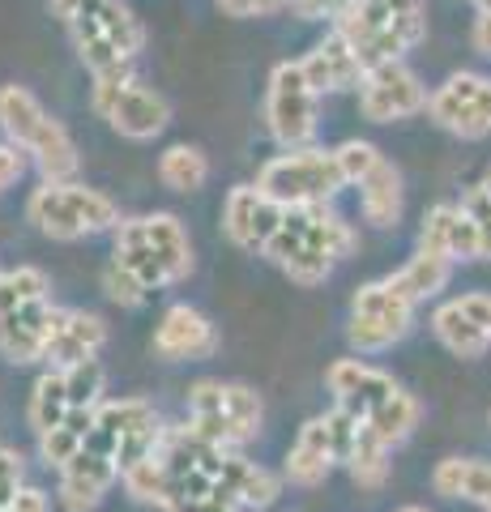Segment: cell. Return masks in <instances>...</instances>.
I'll return each instance as SVG.
<instances>
[{
  "instance_id": "obj_1",
  "label": "cell",
  "mask_w": 491,
  "mask_h": 512,
  "mask_svg": "<svg viewBox=\"0 0 491 512\" xmlns=\"http://www.w3.org/2000/svg\"><path fill=\"white\" fill-rule=\"evenodd\" d=\"M334 30L368 73L380 64H398L410 47L423 43L427 9L423 0H351L334 18Z\"/></svg>"
},
{
  "instance_id": "obj_2",
  "label": "cell",
  "mask_w": 491,
  "mask_h": 512,
  "mask_svg": "<svg viewBox=\"0 0 491 512\" xmlns=\"http://www.w3.org/2000/svg\"><path fill=\"white\" fill-rule=\"evenodd\" d=\"M0 133L9 137V146H18L30 163L43 171V180H73L82 167L77 141L69 128L60 124L26 86H0Z\"/></svg>"
},
{
  "instance_id": "obj_3",
  "label": "cell",
  "mask_w": 491,
  "mask_h": 512,
  "mask_svg": "<svg viewBox=\"0 0 491 512\" xmlns=\"http://www.w3.org/2000/svg\"><path fill=\"white\" fill-rule=\"evenodd\" d=\"M26 218L47 239H86L120 227V205L99 188H86L77 180H43L26 201Z\"/></svg>"
},
{
  "instance_id": "obj_4",
  "label": "cell",
  "mask_w": 491,
  "mask_h": 512,
  "mask_svg": "<svg viewBox=\"0 0 491 512\" xmlns=\"http://www.w3.org/2000/svg\"><path fill=\"white\" fill-rule=\"evenodd\" d=\"M73 47L94 77H120L133 69L137 52L146 47V26L124 0H103L90 13H82L73 26Z\"/></svg>"
},
{
  "instance_id": "obj_5",
  "label": "cell",
  "mask_w": 491,
  "mask_h": 512,
  "mask_svg": "<svg viewBox=\"0 0 491 512\" xmlns=\"http://www.w3.org/2000/svg\"><path fill=\"white\" fill-rule=\"evenodd\" d=\"M261 419H265L261 393H252L248 384L197 380L188 389V427L210 444H223V448L244 444L261 431Z\"/></svg>"
},
{
  "instance_id": "obj_6",
  "label": "cell",
  "mask_w": 491,
  "mask_h": 512,
  "mask_svg": "<svg viewBox=\"0 0 491 512\" xmlns=\"http://www.w3.org/2000/svg\"><path fill=\"white\" fill-rule=\"evenodd\" d=\"M257 188L265 197H274L282 210H295V205H329L346 188V175L334 150L308 146L269 158L257 175Z\"/></svg>"
},
{
  "instance_id": "obj_7",
  "label": "cell",
  "mask_w": 491,
  "mask_h": 512,
  "mask_svg": "<svg viewBox=\"0 0 491 512\" xmlns=\"http://www.w3.org/2000/svg\"><path fill=\"white\" fill-rule=\"evenodd\" d=\"M265 124L278 146L287 150H308L321 124V94L308 86L304 64L282 60L269 73V94H265Z\"/></svg>"
},
{
  "instance_id": "obj_8",
  "label": "cell",
  "mask_w": 491,
  "mask_h": 512,
  "mask_svg": "<svg viewBox=\"0 0 491 512\" xmlns=\"http://www.w3.org/2000/svg\"><path fill=\"white\" fill-rule=\"evenodd\" d=\"M94 111L129 141H150L171 124V107L158 90L141 86L133 73L120 77H94V94H90Z\"/></svg>"
},
{
  "instance_id": "obj_9",
  "label": "cell",
  "mask_w": 491,
  "mask_h": 512,
  "mask_svg": "<svg viewBox=\"0 0 491 512\" xmlns=\"http://www.w3.org/2000/svg\"><path fill=\"white\" fill-rule=\"evenodd\" d=\"M427 120L462 141H479L491 133V77L453 73L427 94Z\"/></svg>"
},
{
  "instance_id": "obj_10",
  "label": "cell",
  "mask_w": 491,
  "mask_h": 512,
  "mask_svg": "<svg viewBox=\"0 0 491 512\" xmlns=\"http://www.w3.org/2000/svg\"><path fill=\"white\" fill-rule=\"evenodd\" d=\"M359 111L372 124H393V120H410L427 111V86L419 82L406 64H380L368 69L359 82Z\"/></svg>"
},
{
  "instance_id": "obj_11",
  "label": "cell",
  "mask_w": 491,
  "mask_h": 512,
  "mask_svg": "<svg viewBox=\"0 0 491 512\" xmlns=\"http://www.w3.org/2000/svg\"><path fill=\"white\" fill-rule=\"evenodd\" d=\"M282 218H287V210L274 197H265L257 184H235L223 201V231L244 252H265L269 239L278 235Z\"/></svg>"
},
{
  "instance_id": "obj_12",
  "label": "cell",
  "mask_w": 491,
  "mask_h": 512,
  "mask_svg": "<svg viewBox=\"0 0 491 512\" xmlns=\"http://www.w3.org/2000/svg\"><path fill=\"white\" fill-rule=\"evenodd\" d=\"M60 325H65V308H52L47 299L0 316V355L9 363H39L52 350Z\"/></svg>"
},
{
  "instance_id": "obj_13",
  "label": "cell",
  "mask_w": 491,
  "mask_h": 512,
  "mask_svg": "<svg viewBox=\"0 0 491 512\" xmlns=\"http://www.w3.org/2000/svg\"><path fill=\"white\" fill-rule=\"evenodd\" d=\"M214 350H218V329L210 325V316H201L188 303H176V308L163 312L154 329V355L180 363V359H210Z\"/></svg>"
},
{
  "instance_id": "obj_14",
  "label": "cell",
  "mask_w": 491,
  "mask_h": 512,
  "mask_svg": "<svg viewBox=\"0 0 491 512\" xmlns=\"http://www.w3.org/2000/svg\"><path fill=\"white\" fill-rule=\"evenodd\" d=\"M329 380V393L338 397V406L355 410L359 419H368V414L385 402V397L398 393V384H393V376H385L380 367L363 363V359H338L334 367L325 372Z\"/></svg>"
},
{
  "instance_id": "obj_15",
  "label": "cell",
  "mask_w": 491,
  "mask_h": 512,
  "mask_svg": "<svg viewBox=\"0 0 491 512\" xmlns=\"http://www.w3.org/2000/svg\"><path fill=\"white\" fill-rule=\"evenodd\" d=\"M299 64H304V77L316 94H338V90H351V86L359 90V82H363V64L355 60V52L346 47V39L338 30H329Z\"/></svg>"
},
{
  "instance_id": "obj_16",
  "label": "cell",
  "mask_w": 491,
  "mask_h": 512,
  "mask_svg": "<svg viewBox=\"0 0 491 512\" xmlns=\"http://www.w3.org/2000/svg\"><path fill=\"white\" fill-rule=\"evenodd\" d=\"M116 478H120V470H116L112 457L82 448V453L60 470V504H65L69 512H90L107 495V487H112Z\"/></svg>"
},
{
  "instance_id": "obj_17",
  "label": "cell",
  "mask_w": 491,
  "mask_h": 512,
  "mask_svg": "<svg viewBox=\"0 0 491 512\" xmlns=\"http://www.w3.org/2000/svg\"><path fill=\"white\" fill-rule=\"evenodd\" d=\"M150 427H158V414H154L150 402H141V397H124V402H103L99 414H94V431H90L86 448H90V453H103V457H112V461H116L120 440L137 436V431H150Z\"/></svg>"
},
{
  "instance_id": "obj_18",
  "label": "cell",
  "mask_w": 491,
  "mask_h": 512,
  "mask_svg": "<svg viewBox=\"0 0 491 512\" xmlns=\"http://www.w3.org/2000/svg\"><path fill=\"white\" fill-rule=\"evenodd\" d=\"M214 491H223L235 508H248V512H261L278 500V478L261 470L257 461H248L240 453H227L223 466H218L214 478Z\"/></svg>"
},
{
  "instance_id": "obj_19",
  "label": "cell",
  "mask_w": 491,
  "mask_h": 512,
  "mask_svg": "<svg viewBox=\"0 0 491 512\" xmlns=\"http://www.w3.org/2000/svg\"><path fill=\"white\" fill-rule=\"evenodd\" d=\"M141 231H146V244L163 265L167 282H184L193 274V244H188V231L176 214L167 210H154V214H141Z\"/></svg>"
},
{
  "instance_id": "obj_20",
  "label": "cell",
  "mask_w": 491,
  "mask_h": 512,
  "mask_svg": "<svg viewBox=\"0 0 491 512\" xmlns=\"http://www.w3.org/2000/svg\"><path fill=\"white\" fill-rule=\"evenodd\" d=\"M107 342V320L94 316V312H65V325H60L52 350H47V363L69 372V367L86 363V359H99V350Z\"/></svg>"
},
{
  "instance_id": "obj_21",
  "label": "cell",
  "mask_w": 491,
  "mask_h": 512,
  "mask_svg": "<svg viewBox=\"0 0 491 512\" xmlns=\"http://www.w3.org/2000/svg\"><path fill=\"white\" fill-rule=\"evenodd\" d=\"M355 188H359V210H363V218H368L372 227H380V231L398 227L406 192H402V171L393 167L389 158H380V163L363 175Z\"/></svg>"
},
{
  "instance_id": "obj_22",
  "label": "cell",
  "mask_w": 491,
  "mask_h": 512,
  "mask_svg": "<svg viewBox=\"0 0 491 512\" xmlns=\"http://www.w3.org/2000/svg\"><path fill=\"white\" fill-rule=\"evenodd\" d=\"M334 440H329V427H325V414L321 419H308L299 427V436L291 444V457H287V478L299 487H316L325 483V474L334 470Z\"/></svg>"
},
{
  "instance_id": "obj_23",
  "label": "cell",
  "mask_w": 491,
  "mask_h": 512,
  "mask_svg": "<svg viewBox=\"0 0 491 512\" xmlns=\"http://www.w3.org/2000/svg\"><path fill=\"white\" fill-rule=\"evenodd\" d=\"M112 265L129 269V274L146 286V291H158V286H171L158 256L146 244V231H141V218H124L116 227V252H112Z\"/></svg>"
},
{
  "instance_id": "obj_24",
  "label": "cell",
  "mask_w": 491,
  "mask_h": 512,
  "mask_svg": "<svg viewBox=\"0 0 491 512\" xmlns=\"http://www.w3.org/2000/svg\"><path fill=\"white\" fill-rule=\"evenodd\" d=\"M432 487L445 495V500H470V504L487 508V500H491V466L470 461V457H449V461H440L436 466Z\"/></svg>"
},
{
  "instance_id": "obj_25",
  "label": "cell",
  "mask_w": 491,
  "mask_h": 512,
  "mask_svg": "<svg viewBox=\"0 0 491 512\" xmlns=\"http://www.w3.org/2000/svg\"><path fill=\"white\" fill-rule=\"evenodd\" d=\"M449 274H453V261H445V256H432V252H415L389 282L398 286V295H402L406 303H423L427 295L445 291Z\"/></svg>"
},
{
  "instance_id": "obj_26",
  "label": "cell",
  "mask_w": 491,
  "mask_h": 512,
  "mask_svg": "<svg viewBox=\"0 0 491 512\" xmlns=\"http://www.w3.org/2000/svg\"><path fill=\"white\" fill-rule=\"evenodd\" d=\"M432 329H436V338L445 342L457 359H483L487 346H491V338L479 325H474L462 308H457V303H440V308L432 312Z\"/></svg>"
},
{
  "instance_id": "obj_27",
  "label": "cell",
  "mask_w": 491,
  "mask_h": 512,
  "mask_svg": "<svg viewBox=\"0 0 491 512\" xmlns=\"http://www.w3.org/2000/svg\"><path fill=\"white\" fill-rule=\"evenodd\" d=\"M158 180L171 192H197L210 180V158L197 146H184V141L180 146H167L158 154Z\"/></svg>"
},
{
  "instance_id": "obj_28",
  "label": "cell",
  "mask_w": 491,
  "mask_h": 512,
  "mask_svg": "<svg viewBox=\"0 0 491 512\" xmlns=\"http://www.w3.org/2000/svg\"><path fill=\"white\" fill-rule=\"evenodd\" d=\"M69 419V384H65V372L52 367L35 380V393H30V427L39 431H52Z\"/></svg>"
},
{
  "instance_id": "obj_29",
  "label": "cell",
  "mask_w": 491,
  "mask_h": 512,
  "mask_svg": "<svg viewBox=\"0 0 491 512\" xmlns=\"http://www.w3.org/2000/svg\"><path fill=\"white\" fill-rule=\"evenodd\" d=\"M410 320L415 316H351L346 325V342H351L359 355H380L393 342H402L410 333Z\"/></svg>"
},
{
  "instance_id": "obj_30",
  "label": "cell",
  "mask_w": 491,
  "mask_h": 512,
  "mask_svg": "<svg viewBox=\"0 0 491 512\" xmlns=\"http://www.w3.org/2000/svg\"><path fill=\"white\" fill-rule=\"evenodd\" d=\"M419 414H423V406H419L410 393H402V389H398L393 397H385V402H380V406H376L363 423H368V427L376 431V436L393 448V444H402V440L410 436V431L419 427Z\"/></svg>"
},
{
  "instance_id": "obj_31",
  "label": "cell",
  "mask_w": 491,
  "mask_h": 512,
  "mask_svg": "<svg viewBox=\"0 0 491 512\" xmlns=\"http://www.w3.org/2000/svg\"><path fill=\"white\" fill-rule=\"evenodd\" d=\"M346 470H351L359 487H380L389 478V444L380 440L368 423L359 427V440L351 448V457H346Z\"/></svg>"
},
{
  "instance_id": "obj_32",
  "label": "cell",
  "mask_w": 491,
  "mask_h": 512,
  "mask_svg": "<svg viewBox=\"0 0 491 512\" xmlns=\"http://www.w3.org/2000/svg\"><path fill=\"white\" fill-rule=\"evenodd\" d=\"M47 299V274L35 265H18V269H5L0 278V316L18 312V308H30V303Z\"/></svg>"
},
{
  "instance_id": "obj_33",
  "label": "cell",
  "mask_w": 491,
  "mask_h": 512,
  "mask_svg": "<svg viewBox=\"0 0 491 512\" xmlns=\"http://www.w3.org/2000/svg\"><path fill=\"white\" fill-rule=\"evenodd\" d=\"M65 384H69V410H99L103 406V363L99 359H86L65 372Z\"/></svg>"
},
{
  "instance_id": "obj_34",
  "label": "cell",
  "mask_w": 491,
  "mask_h": 512,
  "mask_svg": "<svg viewBox=\"0 0 491 512\" xmlns=\"http://www.w3.org/2000/svg\"><path fill=\"white\" fill-rule=\"evenodd\" d=\"M120 478H124V491H129L133 500L163 508V500H167V470H163V461H158V457L137 461V466H129Z\"/></svg>"
},
{
  "instance_id": "obj_35",
  "label": "cell",
  "mask_w": 491,
  "mask_h": 512,
  "mask_svg": "<svg viewBox=\"0 0 491 512\" xmlns=\"http://www.w3.org/2000/svg\"><path fill=\"white\" fill-rule=\"evenodd\" d=\"M82 448H86V440L77 436L69 423H60V427H52V431H43V436H39V453H43L47 466H56V470H65L69 461L82 453Z\"/></svg>"
},
{
  "instance_id": "obj_36",
  "label": "cell",
  "mask_w": 491,
  "mask_h": 512,
  "mask_svg": "<svg viewBox=\"0 0 491 512\" xmlns=\"http://www.w3.org/2000/svg\"><path fill=\"white\" fill-rule=\"evenodd\" d=\"M449 261H483V235L462 205L453 214V231H449Z\"/></svg>"
},
{
  "instance_id": "obj_37",
  "label": "cell",
  "mask_w": 491,
  "mask_h": 512,
  "mask_svg": "<svg viewBox=\"0 0 491 512\" xmlns=\"http://www.w3.org/2000/svg\"><path fill=\"white\" fill-rule=\"evenodd\" d=\"M453 214H457V205H436V210H427L423 231H419V252H432V256H445V261H449Z\"/></svg>"
},
{
  "instance_id": "obj_38",
  "label": "cell",
  "mask_w": 491,
  "mask_h": 512,
  "mask_svg": "<svg viewBox=\"0 0 491 512\" xmlns=\"http://www.w3.org/2000/svg\"><path fill=\"white\" fill-rule=\"evenodd\" d=\"M334 154H338V167H342V175H346V184H359L363 175H368V171L380 163V158H385V154L372 146V141H342Z\"/></svg>"
},
{
  "instance_id": "obj_39",
  "label": "cell",
  "mask_w": 491,
  "mask_h": 512,
  "mask_svg": "<svg viewBox=\"0 0 491 512\" xmlns=\"http://www.w3.org/2000/svg\"><path fill=\"white\" fill-rule=\"evenodd\" d=\"M103 291L112 295L120 308H141V303H146V286H141L129 269H120V265H107V274H103Z\"/></svg>"
},
{
  "instance_id": "obj_40",
  "label": "cell",
  "mask_w": 491,
  "mask_h": 512,
  "mask_svg": "<svg viewBox=\"0 0 491 512\" xmlns=\"http://www.w3.org/2000/svg\"><path fill=\"white\" fill-rule=\"evenodd\" d=\"M22 491V457L13 448H0V512H5Z\"/></svg>"
},
{
  "instance_id": "obj_41",
  "label": "cell",
  "mask_w": 491,
  "mask_h": 512,
  "mask_svg": "<svg viewBox=\"0 0 491 512\" xmlns=\"http://www.w3.org/2000/svg\"><path fill=\"white\" fill-rule=\"evenodd\" d=\"M291 0H218V9L231 13V18H269V13L287 9Z\"/></svg>"
},
{
  "instance_id": "obj_42",
  "label": "cell",
  "mask_w": 491,
  "mask_h": 512,
  "mask_svg": "<svg viewBox=\"0 0 491 512\" xmlns=\"http://www.w3.org/2000/svg\"><path fill=\"white\" fill-rule=\"evenodd\" d=\"M22 175H26V154L5 141V146H0V192H9L13 184L22 180Z\"/></svg>"
},
{
  "instance_id": "obj_43",
  "label": "cell",
  "mask_w": 491,
  "mask_h": 512,
  "mask_svg": "<svg viewBox=\"0 0 491 512\" xmlns=\"http://www.w3.org/2000/svg\"><path fill=\"white\" fill-rule=\"evenodd\" d=\"M453 303L491 338V291H474V295H462V299H453Z\"/></svg>"
},
{
  "instance_id": "obj_44",
  "label": "cell",
  "mask_w": 491,
  "mask_h": 512,
  "mask_svg": "<svg viewBox=\"0 0 491 512\" xmlns=\"http://www.w3.org/2000/svg\"><path fill=\"white\" fill-rule=\"evenodd\" d=\"M351 5V0H291V9L299 13V18L308 22H325V18H338V13Z\"/></svg>"
},
{
  "instance_id": "obj_45",
  "label": "cell",
  "mask_w": 491,
  "mask_h": 512,
  "mask_svg": "<svg viewBox=\"0 0 491 512\" xmlns=\"http://www.w3.org/2000/svg\"><path fill=\"white\" fill-rule=\"evenodd\" d=\"M94 5H103V0H47V9H52V18H60V22H77L82 13H90Z\"/></svg>"
},
{
  "instance_id": "obj_46",
  "label": "cell",
  "mask_w": 491,
  "mask_h": 512,
  "mask_svg": "<svg viewBox=\"0 0 491 512\" xmlns=\"http://www.w3.org/2000/svg\"><path fill=\"white\" fill-rule=\"evenodd\" d=\"M5 512H52V504H47V495L35 491V487H22L18 500H13Z\"/></svg>"
},
{
  "instance_id": "obj_47",
  "label": "cell",
  "mask_w": 491,
  "mask_h": 512,
  "mask_svg": "<svg viewBox=\"0 0 491 512\" xmlns=\"http://www.w3.org/2000/svg\"><path fill=\"white\" fill-rule=\"evenodd\" d=\"M470 43L479 47L483 56H491V13H479V18H474V26H470Z\"/></svg>"
},
{
  "instance_id": "obj_48",
  "label": "cell",
  "mask_w": 491,
  "mask_h": 512,
  "mask_svg": "<svg viewBox=\"0 0 491 512\" xmlns=\"http://www.w3.org/2000/svg\"><path fill=\"white\" fill-rule=\"evenodd\" d=\"M197 512H240V508H235V504L227 500V495H223V491H214V495H210V500H205V504H201Z\"/></svg>"
},
{
  "instance_id": "obj_49",
  "label": "cell",
  "mask_w": 491,
  "mask_h": 512,
  "mask_svg": "<svg viewBox=\"0 0 491 512\" xmlns=\"http://www.w3.org/2000/svg\"><path fill=\"white\" fill-rule=\"evenodd\" d=\"M474 5H479V13H491V0H474Z\"/></svg>"
},
{
  "instance_id": "obj_50",
  "label": "cell",
  "mask_w": 491,
  "mask_h": 512,
  "mask_svg": "<svg viewBox=\"0 0 491 512\" xmlns=\"http://www.w3.org/2000/svg\"><path fill=\"white\" fill-rule=\"evenodd\" d=\"M402 512H423V508H402Z\"/></svg>"
},
{
  "instance_id": "obj_51",
  "label": "cell",
  "mask_w": 491,
  "mask_h": 512,
  "mask_svg": "<svg viewBox=\"0 0 491 512\" xmlns=\"http://www.w3.org/2000/svg\"><path fill=\"white\" fill-rule=\"evenodd\" d=\"M0 278H5V269H0Z\"/></svg>"
}]
</instances>
